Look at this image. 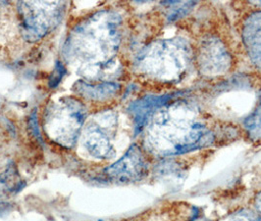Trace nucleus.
Masks as SVG:
<instances>
[{
    "instance_id": "3",
    "label": "nucleus",
    "mask_w": 261,
    "mask_h": 221,
    "mask_svg": "<svg viewBox=\"0 0 261 221\" xmlns=\"http://www.w3.org/2000/svg\"><path fill=\"white\" fill-rule=\"evenodd\" d=\"M191 61L188 45L180 40H161L150 44L138 57L137 64L149 77L174 82L187 71Z\"/></svg>"
},
{
    "instance_id": "10",
    "label": "nucleus",
    "mask_w": 261,
    "mask_h": 221,
    "mask_svg": "<svg viewBox=\"0 0 261 221\" xmlns=\"http://www.w3.org/2000/svg\"><path fill=\"white\" fill-rule=\"evenodd\" d=\"M85 148L91 156L99 159L109 158L114 151L108 136L98 127H91L85 135Z\"/></svg>"
},
{
    "instance_id": "15",
    "label": "nucleus",
    "mask_w": 261,
    "mask_h": 221,
    "mask_svg": "<svg viewBox=\"0 0 261 221\" xmlns=\"http://www.w3.org/2000/svg\"><path fill=\"white\" fill-rule=\"evenodd\" d=\"M29 126L31 129V133L39 140V142L42 143V139H41V135L39 133V123H38V116H37V111H34L33 114L31 115L30 120H29Z\"/></svg>"
},
{
    "instance_id": "8",
    "label": "nucleus",
    "mask_w": 261,
    "mask_h": 221,
    "mask_svg": "<svg viewBox=\"0 0 261 221\" xmlns=\"http://www.w3.org/2000/svg\"><path fill=\"white\" fill-rule=\"evenodd\" d=\"M170 99V95H147L130 104L129 111L134 117L137 132L142 130L146 123L153 117L157 109L167 104Z\"/></svg>"
},
{
    "instance_id": "7",
    "label": "nucleus",
    "mask_w": 261,
    "mask_h": 221,
    "mask_svg": "<svg viewBox=\"0 0 261 221\" xmlns=\"http://www.w3.org/2000/svg\"><path fill=\"white\" fill-rule=\"evenodd\" d=\"M197 64L205 75H220L229 70L231 55L219 39H206L198 50Z\"/></svg>"
},
{
    "instance_id": "13",
    "label": "nucleus",
    "mask_w": 261,
    "mask_h": 221,
    "mask_svg": "<svg viewBox=\"0 0 261 221\" xmlns=\"http://www.w3.org/2000/svg\"><path fill=\"white\" fill-rule=\"evenodd\" d=\"M245 127L253 140L261 139V104L245 121Z\"/></svg>"
},
{
    "instance_id": "11",
    "label": "nucleus",
    "mask_w": 261,
    "mask_h": 221,
    "mask_svg": "<svg viewBox=\"0 0 261 221\" xmlns=\"http://www.w3.org/2000/svg\"><path fill=\"white\" fill-rule=\"evenodd\" d=\"M75 91L86 99L92 101H103L114 95L120 86L113 82H102L99 84H90L85 81H79L75 85Z\"/></svg>"
},
{
    "instance_id": "6",
    "label": "nucleus",
    "mask_w": 261,
    "mask_h": 221,
    "mask_svg": "<svg viewBox=\"0 0 261 221\" xmlns=\"http://www.w3.org/2000/svg\"><path fill=\"white\" fill-rule=\"evenodd\" d=\"M147 173V163L142 150L134 144L116 162L105 169V174L117 182H136Z\"/></svg>"
},
{
    "instance_id": "5",
    "label": "nucleus",
    "mask_w": 261,
    "mask_h": 221,
    "mask_svg": "<svg viewBox=\"0 0 261 221\" xmlns=\"http://www.w3.org/2000/svg\"><path fill=\"white\" fill-rule=\"evenodd\" d=\"M58 2H21L19 11L25 37L30 40H38L60 20Z\"/></svg>"
},
{
    "instance_id": "12",
    "label": "nucleus",
    "mask_w": 261,
    "mask_h": 221,
    "mask_svg": "<svg viewBox=\"0 0 261 221\" xmlns=\"http://www.w3.org/2000/svg\"><path fill=\"white\" fill-rule=\"evenodd\" d=\"M24 187L25 182L21 178L17 167L14 164H10L4 172L0 174V198L16 194Z\"/></svg>"
},
{
    "instance_id": "17",
    "label": "nucleus",
    "mask_w": 261,
    "mask_h": 221,
    "mask_svg": "<svg viewBox=\"0 0 261 221\" xmlns=\"http://www.w3.org/2000/svg\"><path fill=\"white\" fill-rule=\"evenodd\" d=\"M255 205H256L257 210H258V212L260 213L261 215V193L259 194V195H257V198H256V201H255Z\"/></svg>"
},
{
    "instance_id": "1",
    "label": "nucleus",
    "mask_w": 261,
    "mask_h": 221,
    "mask_svg": "<svg viewBox=\"0 0 261 221\" xmlns=\"http://www.w3.org/2000/svg\"><path fill=\"white\" fill-rule=\"evenodd\" d=\"M146 143L158 155L178 156L204 148L212 143L208 128L191 109L171 107L150 119Z\"/></svg>"
},
{
    "instance_id": "2",
    "label": "nucleus",
    "mask_w": 261,
    "mask_h": 221,
    "mask_svg": "<svg viewBox=\"0 0 261 221\" xmlns=\"http://www.w3.org/2000/svg\"><path fill=\"white\" fill-rule=\"evenodd\" d=\"M120 19L117 15L102 12L76 28L68 51L72 56L92 61V65L105 68L117 52L120 42Z\"/></svg>"
},
{
    "instance_id": "9",
    "label": "nucleus",
    "mask_w": 261,
    "mask_h": 221,
    "mask_svg": "<svg viewBox=\"0 0 261 221\" xmlns=\"http://www.w3.org/2000/svg\"><path fill=\"white\" fill-rule=\"evenodd\" d=\"M243 39L252 62L261 68V11L250 15L246 20Z\"/></svg>"
},
{
    "instance_id": "14",
    "label": "nucleus",
    "mask_w": 261,
    "mask_h": 221,
    "mask_svg": "<svg viewBox=\"0 0 261 221\" xmlns=\"http://www.w3.org/2000/svg\"><path fill=\"white\" fill-rule=\"evenodd\" d=\"M66 69L64 65L61 64L59 61H57L56 64H55V67H54L53 74L49 77V87L51 89H55L59 85V83L61 82L62 78L64 77Z\"/></svg>"
},
{
    "instance_id": "4",
    "label": "nucleus",
    "mask_w": 261,
    "mask_h": 221,
    "mask_svg": "<svg viewBox=\"0 0 261 221\" xmlns=\"http://www.w3.org/2000/svg\"><path fill=\"white\" fill-rule=\"evenodd\" d=\"M85 118L84 105L74 99L64 97L47 109L45 132L56 143L72 146L78 139Z\"/></svg>"
},
{
    "instance_id": "16",
    "label": "nucleus",
    "mask_w": 261,
    "mask_h": 221,
    "mask_svg": "<svg viewBox=\"0 0 261 221\" xmlns=\"http://www.w3.org/2000/svg\"><path fill=\"white\" fill-rule=\"evenodd\" d=\"M230 221H261V218H258L255 215H251L249 213H239Z\"/></svg>"
}]
</instances>
